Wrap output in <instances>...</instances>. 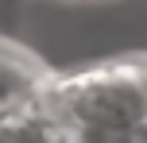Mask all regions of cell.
Masks as SVG:
<instances>
[]
</instances>
